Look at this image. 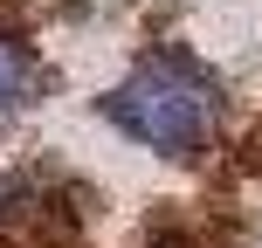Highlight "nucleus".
<instances>
[{
    "label": "nucleus",
    "mask_w": 262,
    "mask_h": 248,
    "mask_svg": "<svg viewBox=\"0 0 262 248\" xmlns=\"http://www.w3.org/2000/svg\"><path fill=\"white\" fill-rule=\"evenodd\" d=\"M104 118L124 131L131 145L159 159H200L221 138L228 97L221 76L207 62H193L186 49H152L145 62H131V76L104 97Z\"/></svg>",
    "instance_id": "1"
},
{
    "label": "nucleus",
    "mask_w": 262,
    "mask_h": 248,
    "mask_svg": "<svg viewBox=\"0 0 262 248\" xmlns=\"http://www.w3.org/2000/svg\"><path fill=\"white\" fill-rule=\"evenodd\" d=\"M28 97H35V55L14 35H0V118H14Z\"/></svg>",
    "instance_id": "2"
}]
</instances>
